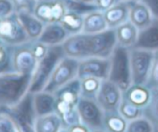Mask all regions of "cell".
Instances as JSON below:
<instances>
[{"mask_svg": "<svg viewBox=\"0 0 158 132\" xmlns=\"http://www.w3.org/2000/svg\"><path fill=\"white\" fill-rule=\"evenodd\" d=\"M31 77L15 71L0 74V111L15 106L29 92Z\"/></svg>", "mask_w": 158, "mask_h": 132, "instance_id": "obj_1", "label": "cell"}, {"mask_svg": "<svg viewBox=\"0 0 158 132\" xmlns=\"http://www.w3.org/2000/svg\"><path fill=\"white\" fill-rule=\"evenodd\" d=\"M116 46L117 39L114 28H108L97 34H89L90 57L110 58Z\"/></svg>", "mask_w": 158, "mask_h": 132, "instance_id": "obj_10", "label": "cell"}, {"mask_svg": "<svg viewBox=\"0 0 158 132\" xmlns=\"http://www.w3.org/2000/svg\"><path fill=\"white\" fill-rule=\"evenodd\" d=\"M153 18L147 7L140 1L129 2V21L139 29L148 26Z\"/></svg>", "mask_w": 158, "mask_h": 132, "instance_id": "obj_20", "label": "cell"}, {"mask_svg": "<svg viewBox=\"0 0 158 132\" xmlns=\"http://www.w3.org/2000/svg\"><path fill=\"white\" fill-rule=\"evenodd\" d=\"M128 121L119 112L105 113L103 129L106 132H127Z\"/></svg>", "mask_w": 158, "mask_h": 132, "instance_id": "obj_26", "label": "cell"}, {"mask_svg": "<svg viewBox=\"0 0 158 132\" xmlns=\"http://www.w3.org/2000/svg\"><path fill=\"white\" fill-rule=\"evenodd\" d=\"M135 48L158 51V20L153 19L152 22L143 29L139 30L138 38L134 45Z\"/></svg>", "mask_w": 158, "mask_h": 132, "instance_id": "obj_16", "label": "cell"}, {"mask_svg": "<svg viewBox=\"0 0 158 132\" xmlns=\"http://www.w3.org/2000/svg\"><path fill=\"white\" fill-rule=\"evenodd\" d=\"M0 38L11 46H17L30 41L17 11L0 20Z\"/></svg>", "mask_w": 158, "mask_h": 132, "instance_id": "obj_8", "label": "cell"}, {"mask_svg": "<svg viewBox=\"0 0 158 132\" xmlns=\"http://www.w3.org/2000/svg\"><path fill=\"white\" fill-rule=\"evenodd\" d=\"M146 86L151 89H158V51L154 52L152 70Z\"/></svg>", "mask_w": 158, "mask_h": 132, "instance_id": "obj_35", "label": "cell"}, {"mask_svg": "<svg viewBox=\"0 0 158 132\" xmlns=\"http://www.w3.org/2000/svg\"><path fill=\"white\" fill-rule=\"evenodd\" d=\"M38 60L35 56L32 47V40L14 46L12 52V70L23 74L31 75L34 73Z\"/></svg>", "mask_w": 158, "mask_h": 132, "instance_id": "obj_11", "label": "cell"}, {"mask_svg": "<svg viewBox=\"0 0 158 132\" xmlns=\"http://www.w3.org/2000/svg\"><path fill=\"white\" fill-rule=\"evenodd\" d=\"M13 47L0 38V74L12 70Z\"/></svg>", "mask_w": 158, "mask_h": 132, "instance_id": "obj_29", "label": "cell"}, {"mask_svg": "<svg viewBox=\"0 0 158 132\" xmlns=\"http://www.w3.org/2000/svg\"><path fill=\"white\" fill-rule=\"evenodd\" d=\"M79 79H80L81 97L96 100L102 80L93 76H87Z\"/></svg>", "mask_w": 158, "mask_h": 132, "instance_id": "obj_28", "label": "cell"}, {"mask_svg": "<svg viewBox=\"0 0 158 132\" xmlns=\"http://www.w3.org/2000/svg\"><path fill=\"white\" fill-rule=\"evenodd\" d=\"M64 56L61 45L48 47L45 57L37 61L35 69L32 74L29 92L36 93L45 89L57 64Z\"/></svg>", "mask_w": 158, "mask_h": 132, "instance_id": "obj_2", "label": "cell"}, {"mask_svg": "<svg viewBox=\"0 0 158 132\" xmlns=\"http://www.w3.org/2000/svg\"><path fill=\"white\" fill-rule=\"evenodd\" d=\"M16 11L34 12L37 4V0H11Z\"/></svg>", "mask_w": 158, "mask_h": 132, "instance_id": "obj_36", "label": "cell"}, {"mask_svg": "<svg viewBox=\"0 0 158 132\" xmlns=\"http://www.w3.org/2000/svg\"><path fill=\"white\" fill-rule=\"evenodd\" d=\"M118 0H95V4L98 7L99 10L105 11L111 7H113Z\"/></svg>", "mask_w": 158, "mask_h": 132, "instance_id": "obj_39", "label": "cell"}, {"mask_svg": "<svg viewBox=\"0 0 158 132\" xmlns=\"http://www.w3.org/2000/svg\"><path fill=\"white\" fill-rule=\"evenodd\" d=\"M56 110L55 113L61 120L72 117L77 112V103L81 98L80 79L72 80L55 92Z\"/></svg>", "mask_w": 158, "mask_h": 132, "instance_id": "obj_4", "label": "cell"}, {"mask_svg": "<svg viewBox=\"0 0 158 132\" xmlns=\"http://www.w3.org/2000/svg\"><path fill=\"white\" fill-rule=\"evenodd\" d=\"M140 2L147 7L152 18L158 20V0H140Z\"/></svg>", "mask_w": 158, "mask_h": 132, "instance_id": "obj_38", "label": "cell"}, {"mask_svg": "<svg viewBox=\"0 0 158 132\" xmlns=\"http://www.w3.org/2000/svg\"><path fill=\"white\" fill-rule=\"evenodd\" d=\"M67 10L61 0H45L38 1L34 14L45 24L60 23Z\"/></svg>", "mask_w": 158, "mask_h": 132, "instance_id": "obj_15", "label": "cell"}, {"mask_svg": "<svg viewBox=\"0 0 158 132\" xmlns=\"http://www.w3.org/2000/svg\"><path fill=\"white\" fill-rule=\"evenodd\" d=\"M108 28H116L129 20V2L118 1L113 7L103 11Z\"/></svg>", "mask_w": 158, "mask_h": 132, "instance_id": "obj_18", "label": "cell"}, {"mask_svg": "<svg viewBox=\"0 0 158 132\" xmlns=\"http://www.w3.org/2000/svg\"><path fill=\"white\" fill-rule=\"evenodd\" d=\"M117 45L132 48L137 41L139 29L128 20L115 28Z\"/></svg>", "mask_w": 158, "mask_h": 132, "instance_id": "obj_23", "label": "cell"}, {"mask_svg": "<svg viewBox=\"0 0 158 132\" xmlns=\"http://www.w3.org/2000/svg\"><path fill=\"white\" fill-rule=\"evenodd\" d=\"M62 128L61 119L56 113L38 116L35 123V132H60Z\"/></svg>", "mask_w": 158, "mask_h": 132, "instance_id": "obj_25", "label": "cell"}, {"mask_svg": "<svg viewBox=\"0 0 158 132\" xmlns=\"http://www.w3.org/2000/svg\"><path fill=\"white\" fill-rule=\"evenodd\" d=\"M17 13L29 38L31 40H37L43 32L45 23L42 21H40L34 14V12L17 11Z\"/></svg>", "mask_w": 158, "mask_h": 132, "instance_id": "obj_22", "label": "cell"}, {"mask_svg": "<svg viewBox=\"0 0 158 132\" xmlns=\"http://www.w3.org/2000/svg\"><path fill=\"white\" fill-rule=\"evenodd\" d=\"M118 112L127 121L134 120V119L143 115L142 108H139V107L136 106L135 104L129 102L128 101L125 100L124 98H123V100L121 101Z\"/></svg>", "mask_w": 158, "mask_h": 132, "instance_id": "obj_32", "label": "cell"}, {"mask_svg": "<svg viewBox=\"0 0 158 132\" xmlns=\"http://www.w3.org/2000/svg\"><path fill=\"white\" fill-rule=\"evenodd\" d=\"M64 55L78 60L89 58V34L79 33L69 35L61 44Z\"/></svg>", "mask_w": 158, "mask_h": 132, "instance_id": "obj_14", "label": "cell"}, {"mask_svg": "<svg viewBox=\"0 0 158 132\" xmlns=\"http://www.w3.org/2000/svg\"><path fill=\"white\" fill-rule=\"evenodd\" d=\"M142 113L155 127L158 126V89H152L151 99L148 104L142 109Z\"/></svg>", "mask_w": 158, "mask_h": 132, "instance_id": "obj_31", "label": "cell"}, {"mask_svg": "<svg viewBox=\"0 0 158 132\" xmlns=\"http://www.w3.org/2000/svg\"><path fill=\"white\" fill-rule=\"evenodd\" d=\"M153 132H158V126L154 127V131H153Z\"/></svg>", "mask_w": 158, "mask_h": 132, "instance_id": "obj_45", "label": "cell"}, {"mask_svg": "<svg viewBox=\"0 0 158 132\" xmlns=\"http://www.w3.org/2000/svg\"><path fill=\"white\" fill-rule=\"evenodd\" d=\"M60 23L70 35L82 33L84 27V16L72 11H67Z\"/></svg>", "mask_w": 158, "mask_h": 132, "instance_id": "obj_27", "label": "cell"}, {"mask_svg": "<svg viewBox=\"0 0 158 132\" xmlns=\"http://www.w3.org/2000/svg\"><path fill=\"white\" fill-rule=\"evenodd\" d=\"M67 11H72L80 15H87L92 11L99 10L95 3H86L78 0H61Z\"/></svg>", "mask_w": 158, "mask_h": 132, "instance_id": "obj_30", "label": "cell"}, {"mask_svg": "<svg viewBox=\"0 0 158 132\" xmlns=\"http://www.w3.org/2000/svg\"><path fill=\"white\" fill-rule=\"evenodd\" d=\"M34 107L35 113L38 116L55 113L56 110V96L46 90L33 93Z\"/></svg>", "mask_w": 158, "mask_h": 132, "instance_id": "obj_19", "label": "cell"}, {"mask_svg": "<svg viewBox=\"0 0 158 132\" xmlns=\"http://www.w3.org/2000/svg\"><path fill=\"white\" fill-rule=\"evenodd\" d=\"M110 73L108 79L126 91L132 85L130 69V48L116 46L110 57Z\"/></svg>", "mask_w": 158, "mask_h": 132, "instance_id": "obj_3", "label": "cell"}, {"mask_svg": "<svg viewBox=\"0 0 158 132\" xmlns=\"http://www.w3.org/2000/svg\"><path fill=\"white\" fill-rule=\"evenodd\" d=\"M66 129H67V132H91V129L81 122L72 125L68 126Z\"/></svg>", "mask_w": 158, "mask_h": 132, "instance_id": "obj_40", "label": "cell"}, {"mask_svg": "<svg viewBox=\"0 0 158 132\" xmlns=\"http://www.w3.org/2000/svg\"><path fill=\"white\" fill-rule=\"evenodd\" d=\"M0 132H20L14 119L5 111H0Z\"/></svg>", "mask_w": 158, "mask_h": 132, "instance_id": "obj_34", "label": "cell"}, {"mask_svg": "<svg viewBox=\"0 0 158 132\" xmlns=\"http://www.w3.org/2000/svg\"><path fill=\"white\" fill-rule=\"evenodd\" d=\"M16 11L11 0H0V20L10 16Z\"/></svg>", "mask_w": 158, "mask_h": 132, "instance_id": "obj_37", "label": "cell"}, {"mask_svg": "<svg viewBox=\"0 0 158 132\" xmlns=\"http://www.w3.org/2000/svg\"><path fill=\"white\" fill-rule=\"evenodd\" d=\"M152 89L146 85L132 84L123 92V98L139 108H144L151 99Z\"/></svg>", "mask_w": 158, "mask_h": 132, "instance_id": "obj_21", "label": "cell"}, {"mask_svg": "<svg viewBox=\"0 0 158 132\" xmlns=\"http://www.w3.org/2000/svg\"><path fill=\"white\" fill-rule=\"evenodd\" d=\"M80 121L91 130L103 128L105 113L96 100L81 97L77 103Z\"/></svg>", "mask_w": 158, "mask_h": 132, "instance_id": "obj_9", "label": "cell"}, {"mask_svg": "<svg viewBox=\"0 0 158 132\" xmlns=\"http://www.w3.org/2000/svg\"><path fill=\"white\" fill-rule=\"evenodd\" d=\"M70 35L62 27L60 23L45 24L42 34L38 37V41L48 47L61 45Z\"/></svg>", "mask_w": 158, "mask_h": 132, "instance_id": "obj_17", "label": "cell"}, {"mask_svg": "<svg viewBox=\"0 0 158 132\" xmlns=\"http://www.w3.org/2000/svg\"><path fill=\"white\" fill-rule=\"evenodd\" d=\"M91 132H106L103 128H102V129H93V130H91Z\"/></svg>", "mask_w": 158, "mask_h": 132, "instance_id": "obj_42", "label": "cell"}, {"mask_svg": "<svg viewBox=\"0 0 158 132\" xmlns=\"http://www.w3.org/2000/svg\"><path fill=\"white\" fill-rule=\"evenodd\" d=\"M108 29L103 11L95 10L84 16L83 33L85 34H97Z\"/></svg>", "mask_w": 158, "mask_h": 132, "instance_id": "obj_24", "label": "cell"}, {"mask_svg": "<svg viewBox=\"0 0 158 132\" xmlns=\"http://www.w3.org/2000/svg\"><path fill=\"white\" fill-rule=\"evenodd\" d=\"M154 52L135 48H130V69L132 84L146 85L151 74Z\"/></svg>", "mask_w": 158, "mask_h": 132, "instance_id": "obj_6", "label": "cell"}, {"mask_svg": "<svg viewBox=\"0 0 158 132\" xmlns=\"http://www.w3.org/2000/svg\"><path fill=\"white\" fill-rule=\"evenodd\" d=\"M38 1H45V0H37V2H38Z\"/></svg>", "mask_w": 158, "mask_h": 132, "instance_id": "obj_46", "label": "cell"}, {"mask_svg": "<svg viewBox=\"0 0 158 132\" xmlns=\"http://www.w3.org/2000/svg\"><path fill=\"white\" fill-rule=\"evenodd\" d=\"M81 2H86V3H95V0H78Z\"/></svg>", "mask_w": 158, "mask_h": 132, "instance_id": "obj_41", "label": "cell"}, {"mask_svg": "<svg viewBox=\"0 0 158 132\" xmlns=\"http://www.w3.org/2000/svg\"><path fill=\"white\" fill-rule=\"evenodd\" d=\"M5 112L14 119L20 132H35V123L37 115L34 107L33 93L28 92L15 106Z\"/></svg>", "mask_w": 158, "mask_h": 132, "instance_id": "obj_5", "label": "cell"}, {"mask_svg": "<svg viewBox=\"0 0 158 132\" xmlns=\"http://www.w3.org/2000/svg\"><path fill=\"white\" fill-rule=\"evenodd\" d=\"M118 1H127V2H134V1H140V0H118Z\"/></svg>", "mask_w": 158, "mask_h": 132, "instance_id": "obj_43", "label": "cell"}, {"mask_svg": "<svg viewBox=\"0 0 158 132\" xmlns=\"http://www.w3.org/2000/svg\"><path fill=\"white\" fill-rule=\"evenodd\" d=\"M154 126L145 116L138 117L134 120L128 121L127 132H153Z\"/></svg>", "mask_w": 158, "mask_h": 132, "instance_id": "obj_33", "label": "cell"}, {"mask_svg": "<svg viewBox=\"0 0 158 132\" xmlns=\"http://www.w3.org/2000/svg\"><path fill=\"white\" fill-rule=\"evenodd\" d=\"M79 60L67 56H64L57 64L56 68L46 86V91L55 93L60 88L77 78Z\"/></svg>", "mask_w": 158, "mask_h": 132, "instance_id": "obj_7", "label": "cell"}, {"mask_svg": "<svg viewBox=\"0 0 158 132\" xmlns=\"http://www.w3.org/2000/svg\"><path fill=\"white\" fill-rule=\"evenodd\" d=\"M110 58L89 57L79 60L78 78L93 76L101 80L108 79L110 73Z\"/></svg>", "mask_w": 158, "mask_h": 132, "instance_id": "obj_13", "label": "cell"}, {"mask_svg": "<svg viewBox=\"0 0 158 132\" xmlns=\"http://www.w3.org/2000/svg\"><path fill=\"white\" fill-rule=\"evenodd\" d=\"M60 132H67V129L63 127V128H62V129H61V130H60Z\"/></svg>", "mask_w": 158, "mask_h": 132, "instance_id": "obj_44", "label": "cell"}, {"mask_svg": "<svg viewBox=\"0 0 158 132\" xmlns=\"http://www.w3.org/2000/svg\"><path fill=\"white\" fill-rule=\"evenodd\" d=\"M122 100L123 91L116 84L109 79L102 81L96 101L104 113L118 112Z\"/></svg>", "mask_w": 158, "mask_h": 132, "instance_id": "obj_12", "label": "cell"}]
</instances>
